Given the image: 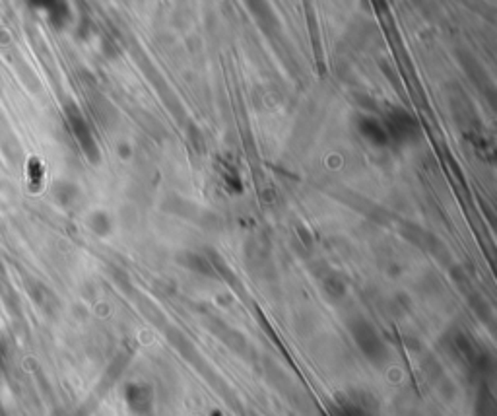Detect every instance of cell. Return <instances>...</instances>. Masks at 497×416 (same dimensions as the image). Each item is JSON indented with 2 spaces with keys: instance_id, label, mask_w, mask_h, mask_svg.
I'll return each instance as SVG.
<instances>
[{
  "instance_id": "cell-2",
  "label": "cell",
  "mask_w": 497,
  "mask_h": 416,
  "mask_svg": "<svg viewBox=\"0 0 497 416\" xmlns=\"http://www.w3.org/2000/svg\"><path fill=\"white\" fill-rule=\"evenodd\" d=\"M181 263H185L189 269H192V271H198V272H212V269H210V264L206 263L204 257H198V255H192V253H187V255H183Z\"/></svg>"
},
{
  "instance_id": "cell-1",
  "label": "cell",
  "mask_w": 497,
  "mask_h": 416,
  "mask_svg": "<svg viewBox=\"0 0 497 416\" xmlns=\"http://www.w3.org/2000/svg\"><path fill=\"white\" fill-rule=\"evenodd\" d=\"M362 133L369 138L371 142H375V145H385V142H387V133H385V130H383L375 121H371V119L363 121Z\"/></svg>"
}]
</instances>
